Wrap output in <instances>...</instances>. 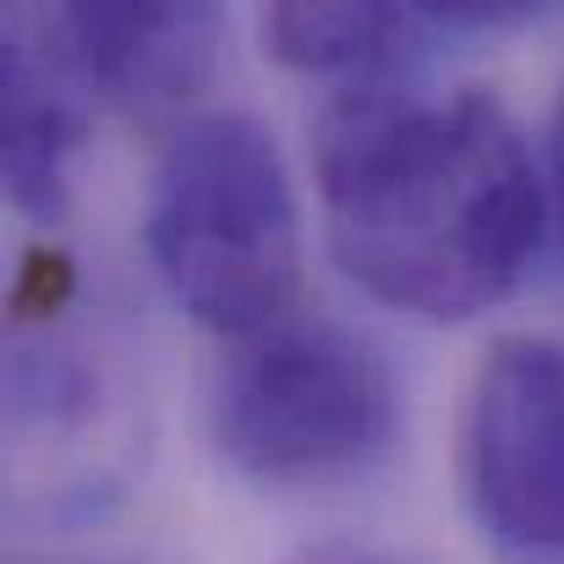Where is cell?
Segmentation results:
<instances>
[{"instance_id":"6","label":"cell","mask_w":564,"mask_h":564,"mask_svg":"<svg viewBox=\"0 0 564 564\" xmlns=\"http://www.w3.org/2000/svg\"><path fill=\"white\" fill-rule=\"evenodd\" d=\"M83 72L55 17L11 11L0 39V121H6V187L22 214L55 219L66 208L72 154L83 143Z\"/></svg>"},{"instance_id":"7","label":"cell","mask_w":564,"mask_h":564,"mask_svg":"<svg viewBox=\"0 0 564 564\" xmlns=\"http://www.w3.org/2000/svg\"><path fill=\"white\" fill-rule=\"evenodd\" d=\"M521 6H274L263 17V44L280 66L340 77L351 83H389V72L427 44L433 28H494L521 22Z\"/></svg>"},{"instance_id":"1","label":"cell","mask_w":564,"mask_h":564,"mask_svg":"<svg viewBox=\"0 0 564 564\" xmlns=\"http://www.w3.org/2000/svg\"><path fill=\"white\" fill-rule=\"evenodd\" d=\"M313 176L340 269L427 324L505 302L543 230L527 138L477 88H340L313 121Z\"/></svg>"},{"instance_id":"2","label":"cell","mask_w":564,"mask_h":564,"mask_svg":"<svg viewBox=\"0 0 564 564\" xmlns=\"http://www.w3.org/2000/svg\"><path fill=\"white\" fill-rule=\"evenodd\" d=\"M149 258L203 329L247 340L291 318L302 214L280 143L241 110L176 121L149 187Z\"/></svg>"},{"instance_id":"8","label":"cell","mask_w":564,"mask_h":564,"mask_svg":"<svg viewBox=\"0 0 564 564\" xmlns=\"http://www.w3.org/2000/svg\"><path fill=\"white\" fill-rule=\"evenodd\" d=\"M291 564H405V560H394L383 549H362V543H324V549L296 554Z\"/></svg>"},{"instance_id":"9","label":"cell","mask_w":564,"mask_h":564,"mask_svg":"<svg viewBox=\"0 0 564 564\" xmlns=\"http://www.w3.org/2000/svg\"><path fill=\"white\" fill-rule=\"evenodd\" d=\"M549 187H554V214H560V236H564V83L554 99V127H549Z\"/></svg>"},{"instance_id":"4","label":"cell","mask_w":564,"mask_h":564,"mask_svg":"<svg viewBox=\"0 0 564 564\" xmlns=\"http://www.w3.org/2000/svg\"><path fill=\"white\" fill-rule=\"evenodd\" d=\"M460 494L505 564H564V340L488 346L460 416Z\"/></svg>"},{"instance_id":"3","label":"cell","mask_w":564,"mask_h":564,"mask_svg":"<svg viewBox=\"0 0 564 564\" xmlns=\"http://www.w3.org/2000/svg\"><path fill=\"white\" fill-rule=\"evenodd\" d=\"M219 455L269 488H329L373 471L400 433V383L357 329L280 318L236 340L208 389Z\"/></svg>"},{"instance_id":"5","label":"cell","mask_w":564,"mask_h":564,"mask_svg":"<svg viewBox=\"0 0 564 564\" xmlns=\"http://www.w3.org/2000/svg\"><path fill=\"white\" fill-rule=\"evenodd\" d=\"M55 28L88 94L143 127L182 116L203 94L225 33L214 6H66Z\"/></svg>"}]
</instances>
